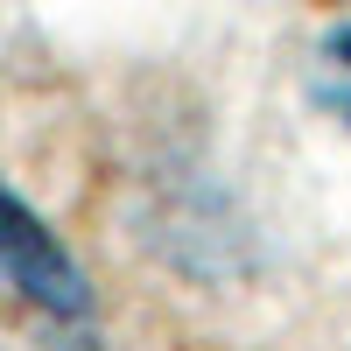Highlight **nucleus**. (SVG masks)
Returning <instances> with one entry per match:
<instances>
[{"label":"nucleus","instance_id":"1","mask_svg":"<svg viewBox=\"0 0 351 351\" xmlns=\"http://www.w3.org/2000/svg\"><path fill=\"white\" fill-rule=\"evenodd\" d=\"M0 288H14L49 324H92V281H84V267L71 260V246L43 225V211L8 176H0Z\"/></svg>","mask_w":351,"mask_h":351},{"label":"nucleus","instance_id":"2","mask_svg":"<svg viewBox=\"0 0 351 351\" xmlns=\"http://www.w3.org/2000/svg\"><path fill=\"white\" fill-rule=\"evenodd\" d=\"M324 99L337 120H351V21H337L324 36Z\"/></svg>","mask_w":351,"mask_h":351}]
</instances>
